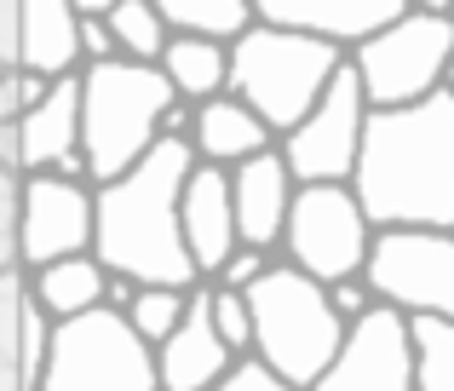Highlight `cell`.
Listing matches in <instances>:
<instances>
[{
	"mask_svg": "<svg viewBox=\"0 0 454 391\" xmlns=\"http://www.w3.org/2000/svg\"><path fill=\"white\" fill-rule=\"evenodd\" d=\"M35 391H161V386H155L150 346L127 328V317L98 305L87 317L52 323V346H46Z\"/></svg>",
	"mask_w": 454,
	"mask_h": 391,
	"instance_id": "7",
	"label": "cell"
},
{
	"mask_svg": "<svg viewBox=\"0 0 454 391\" xmlns=\"http://www.w3.org/2000/svg\"><path fill=\"white\" fill-rule=\"evenodd\" d=\"M46 92V81H35L29 69H0V127H12L23 110H35Z\"/></svg>",
	"mask_w": 454,
	"mask_h": 391,
	"instance_id": "30",
	"label": "cell"
},
{
	"mask_svg": "<svg viewBox=\"0 0 454 391\" xmlns=\"http://www.w3.org/2000/svg\"><path fill=\"white\" fill-rule=\"evenodd\" d=\"M110 41H115V58L127 64H155L167 46V23L155 12V0H110Z\"/></svg>",
	"mask_w": 454,
	"mask_h": 391,
	"instance_id": "24",
	"label": "cell"
},
{
	"mask_svg": "<svg viewBox=\"0 0 454 391\" xmlns=\"http://www.w3.org/2000/svg\"><path fill=\"white\" fill-rule=\"evenodd\" d=\"M184 145H190V156H196L201 168H224L231 173V168H242V161L277 150V133H270L247 104H236L231 92H224V98H207V104L190 110Z\"/></svg>",
	"mask_w": 454,
	"mask_h": 391,
	"instance_id": "19",
	"label": "cell"
},
{
	"mask_svg": "<svg viewBox=\"0 0 454 391\" xmlns=\"http://www.w3.org/2000/svg\"><path fill=\"white\" fill-rule=\"evenodd\" d=\"M178 236L196 265V277H219L224 259L236 254V219H231V179L224 168H190L184 191H178Z\"/></svg>",
	"mask_w": 454,
	"mask_h": 391,
	"instance_id": "17",
	"label": "cell"
},
{
	"mask_svg": "<svg viewBox=\"0 0 454 391\" xmlns=\"http://www.w3.org/2000/svg\"><path fill=\"white\" fill-rule=\"evenodd\" d=\"M363 121H368V98L356 87L351 64H340V75L305 110V121L277 138V156L288 168V179L294 184H351L356 150H363Z\"/></svg>",
	"mask_w": 454,
	"mask_h": 391,
	"instance_id": "10",
	"label": "cell"
},
{
	"mask_svg": "<svg viewBox=\"0 0 454 391\" xmlns=\"http://www.w3.org/2000/svg\"><path fill=\"white\" fill-rule=\"evenodd\" d=\"M81 23L69 0H23L18 23V69H29L35 81H69L81 75Z\"/></svg>",
	"mask_w": 454,
	"mask_h": 391,
	"instance_id": "20",
	"label": "cell"
},
{
	"mask_svg": "<svg viewBox=\"0 0 454 391\" xmlns=\"http://www.w3.org/2000/svg\"><path fill=\"white\" fill-rule=\"evenodd\" d=\"M207 311H213V328H219V340L236 351V357H247V346H254V323H247V300L231 288H219L213 282L207 288Z\"/></svg>",
	"mask_w": 454,
	"mask_h": 391,
	"instance_id": "27",
	"label": "cell"
},
{
	"mask_svg": "<svg viewBox=\"0 0 454 391\" xmlns=\"http://www.w3.org/2000/svg\"><path fill=\"white\" fill-rule=\"evenodd\" d=\"M150 357H155V386H161V391H213L224 374H231L236 351L224 346L219 328H213L207 288H196V293L184 300L178 328L150 351Z\"/></svg>",
	"mask_w": 454,
	"mask_h": 391,
	"instance_id": "14",
	"label": "cell"
},
{
	"mask_svg": "<svg viewBox=\"0 0 454 391\" xmlns=\"http://www.w3.org/2000/svg\"><path fill=\"white\" fill-rule=\"evenodd\" d=\"M345 191L356 196L368 231H454V98L368 110L363 150Z\"/></svg>",
	"mask_w": 454,
	"mask_h": 391,
	"instance_id": "1",
	"label": "cell"
},
{
	"mask_svg": "<svg viewBox=\"0 0 454 391\" xmlns=\"http://www.w3.org/2000/svg\"><path fill=\"white\" fill-rule=\"evenodd\" d=\"M414 334V391H454V323L409 317Z\"/></svg>",
	"mask_w": 454,
	"mask_h": 391,
	"instance_id": "25",
	"label": "cell"
},
{
	"mask_svg": "<svg viewBox=\"0 0 454 391\" xmlns=\"http://www.w3.org/2000/svg\"><path fill=\"white\" fill-rule=\"evenodd\" d=\"M254 18L288 35H310L333 52H356L368 35L403 18V0H265V6H254Z\"/></svg>",
	"mask_w": 454,
	"mask_h": 391,
	"instance_id": "15",
	"label": "cell"
},
{
	"mask_svg": "<svg viewBox=\"0 0 454 391\" xmlns=\"http://www.w3.org/2000/svg\"><path fill=\"white\" fill-rule=\"evenodd\" d=\"M161 81L178 92V104H207V98H224L231 87V46H213V41H190V35H167L161 58H155Z\"/></svg>",
	"mask_w": 454,
	"mask_h": 391,
	"instance_id": "21",
	"label": "cell"
},
{
	"mask_svg": "<svg viewBox=\"0 0 454 391\" xmlns=\"http://www.w3.org/2000/svg\"><path fill=\"white\" fill-rule=\"evenodd\" d=\"M231 179V219H236V247H254V254H270L282 242V224H288L294 191L300 184L288 179L277 150L242 161V168L224 173Z\"/></svg>",
	"mask_w": 454,
	"mask_h": 391,
	"instance_id": "16",
	"label": "cell"
},
{
	"mask_svg": "<svg viewBox=\"0 0 454 391\" xmlns=\"http://www.w3.org/2000/svg\"><path fill=\"white\" fill-rule=\"evenodd\" d=\"M18 173H58V179H87L81 161V81H52L35 110L18 115Z\"/></svg>",
	"mask_w": 454,
	"mask_h": 391,
	"instance_id": "13",
	"label": "cell"
},
{
	"mask_svg": "<svg viewBox=\"0 0 454 391\" xmlns=\"http://www.w3.org/2000/svg\"><path fill=\"white\" fill-rule=\"evenodd\" d=\"M29 277V300L46 311V323H69V317H87L104 305V265L92 254L58 259V265L23 270Z\"/></svg>",
	"mask_w": 454,
	"mask_h": 391,
	"instance_id": "22",
	"label": "cell"
},
{
	"mask_svg": "<svg viewBox=\"0 0 454 391\" xmlns=\"http://www.w3.org/2000/svg\"><path fill=\"white\" fill-rule=\"evenodd\" d=\"M190 156L184 138H161L145 161L110 184H92V259L133 288H201L196 265L178 236V191H184Z\"/></svg>",
	"mask_w": 454,
	"mask_h": 391,
	"instance_id": "2",
	"label": "cell"
},
{
	"mask_svg": "<svg viewBox=\"0 0 454 391\" xmlns=\"http://www.w3.org/2000/svg\"><path fill=\"white\" fill-rule=\"evenodd\" d=\"M310 391H414V334L409 317L368 305L356 323H345V340L333 363L310 380Z\"/></svg>",
	"mask_w": 454,
	"mask_h": 391,
	"instance_id": "11",
	"label": "cell"
},
{
	"mask_svg": "<svg viewBox=\"0 0 454 391\" xmlns=\"http://www.w3.org/2000/svg\"><path fill=\"white\" fill-rule=\"evenodd\" d=\"M242 300H247V323H254L247 357H259L294 391H310V380L333 363V351H340V340H345V323L333 317L328 293L310 277H300L294 265H277V259H270V270Z\"/></svg>",
	"mask_w": 454,
	"mask_h": 391,
	"instance_id": "4",
	"label": "cell"
},
{
	"mask_svg": "<svg viewBox=\"0 0 454 391\" xmlns=\"http://www.w3.org/2000/svg\"><path fill=\"white\" fill-rule=\"evenodd\" d=\"M368 242H374V231H368L363 207L345 184H300L277 247L282 265H294L317 288H333L345 277H363Z\"/></svg>",
	"mask_w": 454,
	"mask_h": 391,
	"instance_id": "8",
	"label": "cell"
},
{
	"mask_svg": "<svg viewBox=\"0 0 454 391\" xmlns=\"http://www.w3.org/2000/svg\"><path fill=\"white\" fill-rule=\"evenodd\" d=\"M345 52L310 41V35H288L254 18V29L242 41H231V98L247 104L270 133H288L305 121V110L328 92V81L340 75Z\"/></svg>",
	"mask_w": 454,
	"mask_h": 391,
	"instance_id": "5",
	"label": "cell"
},
{
	"mask_svg": "<svg viewBox=\"0 0 454 391\" xmlns=\"http://www.w3.org/2000/svg\"><path fill=\"white\" fill-rule=\"evenodd\" d=\"M167 35H190V41L231 46L254 29V6L247 0H155Z\"/></svg>",
	"mask_w": 454,
	"mask_h": 391,
	"instance_id": "23",
	"label": "cell"
},
{
	"mask_svg": "<svg viewBox=\"0 0 454 391\" xmlns=\"http://www.w3.org/2000/svg\"><path fill=\"white\" fill-rule=\"evenodd\" d=\"M18 23L23 0H0V69H18Z\"/></svg>",
	"mask_w": 454,
	"mask_h": 391,
	"instance_id": "34",
	"label": "cell"
},
{
	"mask_svg": "<svg viewBox=\"0 0 454 391\" xmlns=\"http://www.w3.org/2000/svg\"><path fill=\"white\" fill-rule=\"evenodd\" d=\"M127 305H133V282H127V277H110V270H104V311L121 317Z\"/></svg>",
	"mask_w": 454,
	"mask_h": 391,
	"instance_id": "35",
	"label": "cell"
},
{
	"mask_svg": "<svg viewBox=\"0 0 454 391\" xmlns=\"http://www.w3.org/2000/svg\"><path fill=\"white\" fill-rule=\"evenodd\" d=\"M213 391H294V386H288V380H277V374H270L259 357H236V363H231V374H224V380L213 386Z\"/></svg>",
	"mask_w": 454,
	"mask_h": 391,
	"instance_id": "32",
	"label": "cell"
},
{
	"mask_svg": "<svg viewBox=\"0 0 454 391\" xmlns=\"http://www.w3.org/2000/svg\"><path fill=\"white\" fill-rule=\"evenodd\" d=\"M265 270H270V254H254V247H236V254L224 259V270H219L213 282H219V288H231V293H247L259 277H265Z\"/></svg>",
	"mask_w": 454,
	"mask_h": 391,
	"instance_id": "31",
	"label": "cell"
},
{
	"mask_svg": "<svg viewBox=\"0 0 454 391\" xmlns=\"http://www.w3.org/2000/svg\"><path fill=\"white\" fill-rule=\"evenodd\" d=\"M322 293H328V305H333V317H340V323H356V317L374 305V293H368L363 277H345V282H333V288H322Z\"/></svg>",
	"mask_w": 454,
	"mask_h": 391,
	"instance_id": "33",
	"label": "cell"
},
{
	"mask_svg": "<svg viewBox=\"0 0 454 391\" xmlns=\"http://www.w3.org/2000/svg\"><path fill=\"white\" fill-rule=\"evenodd\" d=\"M75 81H81V161H87V184H110L167 138V115H173L178 92L161 81L155 64H127V58L92 64Z\"/></svg>",
	"mask_w": 454,
	"mask_h": 391,
	"instance_id": "3",
	"label": "cell"
},
{
	"mask_svg": "<svg viewBox=\"0 0 454 391\" xmlns=\"http://www.w3.org/2000/svg\"><path fill=\"white\" fill-rule=\"evenodd\" d=\"M443 92L454 98V58H449V69H443Z\"/></svg>",
	"mask_w": 454,
	"mask_h": 391,
	"instance_id": "36",
	"label": "cell"
},
{
	"mask_svg": "<svg viewBox=\"0 0 454 391\" xmlns=\"http://www.w3.org/2000/svg\"><path fill=\"white\" fill-rule=\"evenodd\" d=\"M363 282L386 311L454 323V231H374Z\"/></svg>",
	"mask_w": 454,
	"mask_h": 391,
	"instance_id": "9",
	"label": "cell"
},
{
	"mask_svg": "<svg viewBox=\"0 0 454 391\" xmlns=\"http://www.w3.org/2000/svg\"><path fill=\"white\" fill-rule=\"evenodd\" d=\"M104 18H110V0H81V6H75V23H81V64H110V58H115V41H110V23H104Z\"/></svg>",
	"mask_w": 454,
	"mask_h": 391,
	"instance_id": "28",
	"label": "cell"
},
{
	"mask_svg": "<svg viewBox=\"0 0 454 391\" xmlns=\"http://www.w3.org/2000/svg\"><path fill=\"white\" fill-rule=\"evenodd\" d=\"M46 346H52V323L29 300V277L6 270L0 277V391H35Z\"/></svg>",
	"mask_w": 454,
	"mask_h": 391,
	"instance_id": "18",
	"label": "cell"
},
{
	"mask_svg": "<svg viewBox=\"0 0 454 391\" xmlns=\"http://www.w3.org/2000/svg\"><path fill=\"white\" fill-rule=\"evenodd\" d=\"M454 58V18L443 6H403L380 35L345 52L368 110H409V104L443 92V69Z\"/></svg>",
	"mask_w": 454,
	"mask_h": 391,
	"instance_id": "6",
	"label": "cell"
},
{
	"mask_svg": "<svg viewBox=\"0 0 454 391\" xmlns=\"http://www.w3.org/2000/svg\"><path fill=\"white\" fill-rule=\"evenodd\" d=\"M190 293H196V288H190ZM190 293H178V288H133V305H127L121 317H127V328H133V334L155 351V346H161V340L178 328Z\"/></svg>",
	"mask_w": 454,
	"mask_h": 391,
	"instance_id": "26",
	"label": "cell"
},
{
	"mask_svg": "<svg viewBox=\"0 0 454 391\" xmlns=\"http://www.w3.org/2000/svg\"><path fill=\"white\" fill-rule=\"evenodd\" d=\"M92 254V184L35 173L18 196V265L41 270L58 259Z\"/></svg>",
	"mask_w": 454,
	"mask_h": 391,
	"instance_id": "12",
	"label": "cell"
},
{
	"mask_svg": "<svg viewBox=\"0 0 454 391\" xmlns=\"http://www.w3.org/2000/svg\"><path fill=\"white\" fill-rule=\"evenodd\" d=\"M18 196H23V173L0 168V277L23 270L18 265Z\"/></svg>",
	"mask_w": 454,
	"mask_h": 391,
	"instance_id": "29",
	"label": "cell"
}]
</instances>
